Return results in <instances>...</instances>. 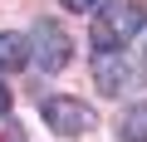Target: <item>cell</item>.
<instances>
[{"label":"cell","mask_w":147,"mask_h":142,"mask_svg":"<svg viewBox=\"0 0 147 142\" xmlns=\"http://www.w3.org/2000/svg\"><path fill=\"white\" fill-rule=\"evenodd\" d=\"M142 25H147V0H103L93 15V30H88V44H93V54L127 49V39Z\"/></svg>","instance_id":"cell-1"},{"label":"cell","mask_w":147,"mask_h":142,"mask_svg":"<svg viewBox=\"0 0 147 142\" xmlns=\"http://www.w3.org/2000/svg\"><path fill=\"white\" fill-rule=\"evenodd\" d=\"M30 59L44 69V74H64V69H69V59H74V39L64 34L59 20H39V25L30 30Z\"/></svg>","instance_id":"cell-2"},{"label":"cell","mask_w":147,"mask_h":142,"mask_svg":"<svg viewBox=\"0 0 147 142\" xmlns=\"http://www.w3.org/2000/svg\"><path fill=\"white\" fill-rule=\"evenodd\" d=\"M39 118H44V122H49V132H59V137H88V132H93V122H98L88 103L69 98V93L44 98V103H39Z\"/></svg>","instance_id":"cell-3"},{"label":"cell","mask_w":147,"mask_h":142,"mask_svg":"<svg viewBox=\"0 0 147 142\" xmlns=\"http://www.w3.org/2000/svg\"><path fill=\"white\" fill-rule=\"evenodd\" d=\"M93 83H98V93H127V88H137V69L118 49L93 54Z\"/></svg>","instance_id":"cell-4"},{"label":"cell","mask_w":147,"mask_h":142,"mask_svg":"<svg viewBox=\"0 0 147 142\" xmlns=\"http://www.w3.org/2000/svg\"><path fill=\"white\" fill-rule=\"evenodd\" d=\"M118 142H147V103H132L118 118Z\"/></svg>","instance_id":"cell-5"},{"label":"cell","mask_w":147,"mask_h":142,"mask_svg":"<svg viewBox=\"0 0 147 142\" xmlns=\"http://www.w3.org/2000/svg\"><path fill=\"white\" fill-rule=\"evenodd\" d=\"M30 64V39H20V34H0V69H25Z\"/></svg>","instance_id":"cell-6"},{"label":"cell","mask_w":147,"mask_h":142,"mask_svg":"<svg viewBox=\"0 0 147 142\" xmlns=\"http://www.w3.org/2000/svg\"><path fill=\"white\" fill-rule=\"evenodd\" d=\"M103 0H64V10H79V15H93Z\"/></svg>","instance_id":"cell-7"},{"label":"cell","mask_w":147,"mask_h":142,"mask_svg":"<svg viewBox=\"0 0 147 142\" xmlns=\"http://www.w3.org/2000/svg\"><path fill=\"white\" fill-rule=\"evenodd\" d=\"M0 142H25V137H20V127L10 122V127H0Z\"/></svg>","instance_id":"cell-8"},{"label":"cell","mask_w":147,"mask_h":142,"mask_svg":"<svg viewBox=\"0 0 147 142\" xmlns=\"http://www.w3.org/2000/svg\"><path fill=\"white\" fill-rule=\"evenodd\" d=\"M10 113V93H5V83H0V118Z\"/></svg>","instance_id":"cell-9"}]
</instances>
